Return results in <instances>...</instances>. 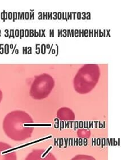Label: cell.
I'll list each match as a JSON object with an SVG mask.
<instances>
[{
    "instance_id": "obj_11",
    "label": "cell",
    "mask_w": 127,
    "mask_h": 160,
    "mask_svg": "<svg viewBox=\"0 0 127 160\" xmlns=\"http://www.w3.org/2000/svg\"><path fill=\"white\" fill-rule=\"evenodd\" d=\"M86 19H87V20H91V13L90 12L86 13Z\"/></svg>"
},
{
    "instance_id": "obj_33",
    "label": "cell",
    "mask_w": 127,
    "mask_h": 160,
    "mask_svg": "<svg viewBox=\"0 0 127 160\" xmlns=\"http://www.w3.org/2000/svg\"><path fill=\"white\" fill-rule=\"evenodd\" d=\"M93 35H94V30L93 29H91V37H93Z\"/></svg>"
},
{
    "instance_id": "obj_59",
    "label": "cell",
    "mask_w": 127,
    "mask_h": 160,
    "mask_svg": "<svg viewBox=\"0 0 127 160\" xmlns=\"http://www.w3.org/2000/svg\"><path fill=\"white\" fill-rule=\"evenodd\" d=\"M15 52H16V54H18V50H16V51H15Z\"/></svg>"
},
{
    "instance_id": "obj_39",
    "label": "cell",
    "mask_w": 127,
    "mask_h": 160,
    "mask_svg": "<svg viewBox=\"0 0 127 160\" xmlns=\"http://www.w3.org/2000/svg\"><path fill=\"white\" fill-rule=\"evenodd\" d=\"M46 48H47V49H50V48H51L50 44H47V45H46Z\"/></svg>"
},
{
    "instance_id": "obj_50",
    "label": "cell",
    "mask_w": 127,
    "mask_h": 160,
    "mask_svg": "<svg viewBox=\"0 0 127 160\" xmlns=\"http://www.w3.org/2000/svg\"><path fill=\"white\" fill-rule=\"evenodd\" d=\"M84 29H81V37H84Z\"/></svg>"
},
{
    "instance_id": "obj_42",
    "label": "cell",
    "mask_w": 127,
    "mask_h": 160,
    "mask_svg": "<svg viewBox=\"0 0 127 160\" xmlns=\"http://www.w3.org/2000/svg\"><path fill=\"white\" fill-rule=\"evenodd\" d=\"M52 37H54V29H52Z\"/></svg>"
},
{
    "instance_id": "obj_19",
    "label": "cell",
    "mask_w": 127,
    "mask_h": 160,
    "mask_svg": "<svg viewBox=\"0 0 127 160\" xmlns=\"http://www.w3.org/2000/svg\"><path fill=\"white\" fill-rule=\"evenodd\" d=\"M57 19H58V20H61L62 13H61V12H58V13H57Z\"/></svg>"
},
{
    "instance_id": "obj_29",
    "label": "cell",
    "mask_w": 127,
    "mask_h": 160,
    "mask_svg": "<svg viewBox=\"0 0 127 160\" xmlns=\"http://www.w3.org/2000/svg\"><path fill=\"white\" fill-rule=\"evenodd\" d=\"M25 18L26 19H29V13L28 12L25 13Z\"/></svg>"
},
{
    "instance_id": "obj_30",
    "label": "cell",
    "mask_w": 127,
    "mask_h": 160,
    "mask_svg": "<svg viewBox=\"0 0 127 160\" xmlns=\"http://www.w3.org/2000/svg\"><path fill=\"white\" fill-rule=\"evenodd\" d=\"M38 18L39 19V20H42L43 19V13L41 12V13H40V15H39V18Z\"/></svg>"
},
{
    "instance_id": "obj_52",
    "label": "cell",
    "mask_w": 127,
    "mask_h": 160,
    "mask_svg": "<svg viewBox=\"0 0 127 160\" xmlns=\"http://www.w3.org/2000/svg\"><path fill=\"white\" fill-rule=\"evenodd\" d=\"M49 37H52V29L49 30Z\"/></svg>"
},
{
    "instance_id": "obj_55",
    "label": "cell",
    "mask_w": 127,
    "mask_h": 160,
    "mask_svg": "<svg viewBox=\"0 0 127 160\" xmlns=\"http://www.w3.org/2000/svg\"><path fill=\"white\" fill-rule=\"evenodd\" d=\"M48 19H50V13H48Z\"/></svg>"
},
{
    "instance_id": "obj_1",
    "label": "cell",
    "mask_w": 127,
    "mask_h": 160,
    "mask_svg": "<svg viewBox=\"0 0 127 160\" xmlns=\"http://www.w3.org/2000/svg\"><path fill=\"white\" fill-rule=\"evenodd\" d=\"M33 120L28 113L21 110L11 111L3 121V130L7 137L15 141H23L31 137Z\"/></svg>"
},
{
    "instance_id": "obj_21",
    "label": "cell",
    "mask_w": 127,
    "mask_h": 160,
    "mask_svg": "<svg viewBox=\"0 0 127 160\" xmlns=\"http://www.w3.org/2000/svg\"><path fill=\"white\" fill-rule=\"evenodd\" d=\"M103 37V33L100 29H98V37Z\"/></svg>"
},
{
    "instance_id": "obj_10",
    "label": "cell",
    "mask_w": 127,
    "mask_h": 160,
    "mask_svg": "<svg viewBox=\"0 0 127 160\" xmlns=\"http://www.w3.org/2000/svg\"><path fill=\"white\" fill-rule=\"evenodd\" d=\"M79 29H75L74 30V37H78L79 36Z\"/></svg>"
},
{
    "instance_id": "obj_8",
    "label": "cell",
    "mask_w": 127,
    "mask_h": 160,
    "mask_svg": "<svg viewBox=\"0 0 127 160\" xmlns=\"http://www.w3.org/2000/svg\"><path fill=\"white\" fill-rule=\"evenodd\" d=\"M5 54H9V44H5Z\"/></svg>"
},
{
    "instance_id": "obj_47",
    "label": "cell",
    "mask_w": 127,
    "mask_h": 160,
    "mask_svg": "<svg viewBox=\"0 0 127 160\" xmlns=\"http://www.w3.org/2000/svg\"><path fill=\"white\" fill-rule=\"evenodd\" d=\"M94 30V35H93V37H96V29H93Z\"/></svg>"
},
{
    "instance_id": "obj_53",
    "label": "cell",
    "mask_w": 127,
    "mask_h": 160,
    "mask_svg": "<svg viewBox=\"0 0 127 160\" xmlns=\"http://www.w3.org/2000/svg\"><path fill=\"white\" fill-rule=\"evenodd\" d=\"M96 37H98V29L96 30Z\"/></svg>"
},
{
    "instance_id": "obj_36",
    "label": "cell",
    "mask_w": 127,
    "mask_h": 160,
    "mask_svg": "<svg viewBox=\"0 0 127 160\" xmlns=\"http://www.w3.org/2000/svg\"><path fill=\"white\" fill-rule=\"evenodd\" d=\"M62 19L65 20V15H64V12L62 13Z\"/></svg>"
},
{
    "instance_id": "obj_37",
    "label": "cell",
    "mask_w": 127,
    "mask_h": 160,
    "mask_svg": "<svg viewBox=\"0 0 127 160\" xmlns=\"http://www.w3.org/2000/svg\"><path fill=\"white\" fill-rule=\"evenodd\" d=\"M70 32H71L72 37H74V29H71V30H70Z\"/></svg>"
},
{
    "instance_id": "obj_22",
    "label": "cell",
    "mask_w": 127,
    "mask_h": 160,
    "mask_svg": "<svg viewBox=\"0 0 127 160\" xmlns=\"http://www.w3.org/2000/svg\"><path fill=\"white\" fill-rule=\"evenodd\" d=\"M53 15H55V17L53 18L52 19H53V20H57V13L54 12V13H53Z\"/></svg>"
},
{
    "instance_id": "obj_40",
    "label": "cell",
    "mask_w": 127,
    "mask_h": 160,
    "mask_svg": "<svg viewBox=\"0 0 127 160\" xmlns=\"http://www.w3.org/2000/svg\"><path fill=\"white\" fill-rule=\"evenodd\" d=\"M70 32V29H67V37H69V32Z\"/></svg>"
},
{
    "instance_id": "obj_15",
    "label": "cell",
    "mask_w": 127,
    "mask_h": 160,
    "mask_svg": "<svg viewBox=\"0 0 127 160\" xmlns=\"http://www.w3.org/2000/svg\"><path fill=\"white\" fill-rule=\"evenodd\" d=\"M20 38L21 39L22 37H24V30L21 29L20 31Z\"/></svg>"
},
{
    "instance_id": "obj_43",
    "label": "cell",
    "mask_w": 127,
    "mask_h": 160,
    "mask_svg": "<svg viewBox=\"0 0 127 160\" xmlns=\"http://www.w3.org/2000/svg\"><path fill=\"white\" fill-rule=\"evenodd\" d=\"M79 36L81 37V29H79Z\"/></svg>"
},
{
    "instance_id": "obj_60",
    "label": "cell",
    "mask_w": 127,
    "mask_h": 160,
    "mask_svg": "<svg viewBox=\"0 0 127 160\" xmlns=\"http://www.w3.org/2000/svg\"><path fill=\"white\" fill-rule=\"evenodd\" d=\"M32 18H33V19L34 18V13H32Z\"/></svg>"
},
{
    "instance_id": "obj_3",
    "label": "cell",
    "mask_w": 127,
    "mask_h": 160,
    "mask_svg": "<svg viewBox=\"0 0 127 160\" xmlns=\"http://www.w3.org/2000/svg\"><path fill=\"white\" fill-rule=\"evenodd\" d=\"M17 154L11 146L0 142V160H17Z\"/></svg>"
},
{
    "instance_id": "obj_28",
    "label": "cell",
    "mask_w": 127,
    "mask_h": 160,
    "mask_svg": "<svg viewBox=\"0 0 127 160\" xmlns=\"http://www.w3.org/2000/svg\"><path fill=\"white\" fill-rule=\"evenodd\" d=\"M2 99V91L0 90V102H1Z\"/></svg>"
},
{
    "instance_id": "obj_20",
    "label": "cell",
    "mask_w": 127,
    "mask_h": 160,
    "mask_svg": "<svg viewBox=\"0 0 127 160\" xmlns=\"http://www.w3.org/2000/svg\"><path fill=\"white\" fill-rule=\"evenodd\" d=\"M29 35H30V37H31L34 36V30H32V29L29 30Z\"/></svg>"
},
{
    "instance_id": "obj_54",
    "label": "cell",
    "mask_w": 127,
    "mask_h": 160,
    "mask_svg": "<svg viewBox=\"0 0 127 160\" xmlns=\"http://www.w3.org/2000/svg\"><path fill=\"white\" fill-rule=\"evenodd\" d=\"M45 18L46 20H48V12L45 13Z\"/></svg>"
},
{
    "instance_id": "obj_12",
    "label": "cell",
    "mask_w": 127,
    "mask_h": 160,
    "mask_svg": "<svg viewBox=\"0 0 127 160\" xmlns=\"http://www.w3.org/2000/svg\"><path fill=\"white\" fill-rule=\"evenodd\" d=\"M81 19L82 20H86V13L85 12L81 13Z\"/></svg>"
},
{
    "instance_id": "obj_57",
    "label": "cell",
    "mask_w": 127,
    "mask_h": 160,
    "mask_svg": "<svg viewBox=\"0 0 127 160\" xmlns=\"http://www.w3.org/2000/svg\"><path fill=\"white\" fill-rule=\"evenodd\" d=\"M58 37H60V29H58Z\"/></svg>"
},
{
    "instance_id": "obj_27",
    "label": "cell",
    "mask_w": 127,
    "mask_h": 160,
    "mask_svg": "<svg viewBox=\"0 0 127 160\" xmlns=\"http://www.w3.org/2000/svg\"><path fill=\"white\" fill-rule=\"evenodd\" d=\"M34 37H39V32H37L36 30H34Z\"/></svg>"
},
{
    "instance_id": "obj_2",
    "label": "cell",
    "mask_w": 127,
    "mask_h": 160,
    "mask_svg": "<svg viewBox=\"0 0 127 160\" xmlns=\"http://www.w3.org/2000/svg\"><path fill=\"white\" fill-rule=\"evenodd\" d=\"M25 160H57L50 150L34 149L26 157Z\"/></svg>"
},
{
    "instance_id": "obj_51",
    "label": "cell",
    "mask_w": 127,
    "mask_h": 160,
    "mask_svg": "<svg viewBox=\"0 0 127 160\" xmlns=\"http://www.w3.org/2000/svg\"><path fill=\"white\" fill-rule=\"evenodd\" d=\"M41 29H40L39 32V37H41Z\"/></svg>"
},
{
    "instance_id": "obj_34",
    "label": "cell",
    "mask_w": 127,
    "mask_h": 160,
    "mask_svg": "<svg viewBox=\"0 0 127 160\" xmlns=\"http://www.w3.org/2000/svg\"><path fill=\"white\" fill-rule=\"evenodd\" d=\"M64 15H65V20L66 21H68V19H67V12H65L64 13Z\"/></svg>"
},
{
    "instance_id": "obj_26",
    "label": "cell",
    "mask_w": 127,
    "mask_h": 160,
    "mask_svg": "<svg viewBox=\"0 0 127 160\" xmlns=\"http://www.w3.org/2000/svg\"><path fill=\"white\" fill-rule=\"evenodd\" d=\"M7 17H8L9 19H10V20L12 18V13H11V12L9 13L8 15H7Z\"/></svg>"
},
{
    "instance_id": "obj_24",
    "label": "cell",
    "mask_w": 127,
    "mask_h": 160,
    "mask_svg": "<svg viewBox=\"0 0 127 160\" xmlns=\"http://www.w3.org/2000/svg\"><path fill=\"white\" fill-rule=\"evenodd\" d=\"M41 31H42V34H41V37H46V35H45V29H42V30H41Z\"/></svg>"
},
{
    "instance_id": "obj_31",
    "label": "cell",
    "mask_w": 127,
    "mask_h": 160,
    "mask_svg": "<svg viewBox=\"0 0 127 160\" xmlns=\"http://www.w3.org/2000/svg\"><path fill=\"white\" fill-rule=\"evenodd\" d=\"M69 19H70V20H72L73 19L72 12L69 13Z\"/></svg>"
},
{
    "instance_id": "obj_7",
    "label": "cell",
    "mask_w": 127,
    "mask_h": 160,
    "mask_svg": "<svg viewBox=\"0 0 127 160\" xmlns=\"http://www.w3.org/2000/svg\"><path fill=\"white\" fill-rule=\"evenodd\" d=\"M47 51V48H46V45L45 44H41V52L43 54H46Z\"/></svg>"
},
{
    "instance_id": "obj_9",
    "label": "cell",
    "mask_w": 127,
    "mask_h": 160,
    "mask_svg": "<svg viewBox=\"0 0 127 160\" xmlns=\"http://www.w3.org/2000/svg\"><path fill=\"white\" fill-rule=\"evenodd\" d=\"M88 35H89V30L88 29H85L84 31V37H89Z\"/></svg>"
},
{
    "instance_id": "obj_46",
    "label": "cell",
    "mask_w": 127,
    "mask_h": 160,
    "mask_svg": "<svg viewBox=\"0 0 127 160\" xmlns=\"http://www.w3.org/2000/svg\"><path fill=\"white\" fill-rule=\"evenodd\" d=\"M52 15H53V13L51 12V13H50V19H51V20H52V18H53Z\"/></svg>"
},
{
    "instance_id": "obj_32",
    "label": "cell",
    "mask_w": 127,
    "mask_h": 160,
    "mask_svg": "<svg viewBox=\"0 0 127 160\" xmlns=\"http://www.w3.org/2000/svg\"><path fill=\"white\" fill-rule=\"evenodd\" d=\"M72 14H73V19H76V12H72Z\"/></svg>"
},
{
    "instance_id": "obj_23",
    "label": "cell",
    "mask_w": 127,
    "mask_h": 160,
    "mask_svg": "<svg viewBox=\"0 0 127 160\" xmlns=\"http://www.w3.org/2000/svg\"><path fill=\"white\" fill-rule=\"evenodd\" d=\"M56 48H57V49H56V56H57L58 54V44H56Z\"/></svg>"
},
{
    "instance_id": "obj_58",
    "label": "cell",
    "mask_w": 127,
    "mask_h": 160,
    "mask_svg": "<svg viewBox=\"0 0 127 160\" xmlns=\"http://www.w3.org/2000/svg\"><path fill=\"white\" fill-rule=\"evenodd\" d=\"M10 48H13V44H11V45H10Z\"/></svg>"
},
{
    "instance_id": "obj_49",
    "label": "cell",
    "mask_w": 127,
    "mask_h": 160,
    "mask_svg": "<svg viewBox=\"0 0 127 160\" xmlns=\"http://www.w3.org/2000/svg\"><path fill=\"white\" fill-rule=\"evenodd\" d=\"M89 30V37H91V29H88Z\"/></svg>"
},
{
    "instance_id": "obj_5",
    "label": "cell",
    "mask_w": 127,
    "mask_h": 160,
    "mask_svg": "<svg viewBox=\"0 0 127 160\" xmlns=\"http://www.w3.org/2000/svg\"><path fill=\"white\" fill-rule=\"evenodd\" d=\"M77 136L81 138L88 139L91 136V131L88 129H79L77 132Z\"/></svg>"
},
{
    "instance_id": "obj_45",
    "label": "cell",
    "mask_w": 127,
    "mask_h": 160,
    "mask_svg": "<svg viewBox=\"0 0 127 160\" xmlns=\"http://www.w3.org/2000/svg\"><path fill=\"white\" fill-rule=\"evenodd\" d=\"M53 44H52V46H51V48H50V50H49V54H50V53H51V50H52V48H53Z\"/></svg>"
},
{
    "instance_id": "obj_25",
    "label": "cell",
    "mask_w": 127,
    "mask_h": 160,
    "mask_svg": "<svg viewBox=\"0 0 127 160\" xmlns=\"http://www.w3.org/2000/svg\"><path fill=\"white\" fill-rule=\"evenodd\" d=\"M15 35H16V37H18V35H19V30L18 29H16L15 31Z\"/></svg>"
},
{
    "instance_id": "obj_6",
    "label": "cell",
    "mask_w": 127,
    "mask_h": 160,
    "mask_svg": "<svg viewBox=\"0 0 127 160\" xmlns=\"http://www.w3.org/2000/svg\"><path fill=\"white\" fill-rule=\"evenodd\" d=\"M70 160H96L94 157L87 154H77Z\"/></svg>"
},
{
    "instance_id": "obj_35",
    "label": "cell",
    "mask_w": 127,
    "mask_h": 160,
    "mask_svg": "<svg viewBox=\"0 0 127 160\" xmlns=\"http://www.w3.org/2000/svg\"><path fill=\"white\" fill-rule=\"evenodd\" d=\"M51 52H52V54H56V50H55V49H52V50H51Z\"/></svg>"
},
{
    "instance_id": "obj_4",
    "label": "cell",
    "mask_w": 127,
    "mask_h": 160,
    "mask_svg": "<svg viewBox=\"0 0 127 160\" xmlns=\"http://www.w3.org/2000/svg\"><path fill=\"white\" fill-rule=\"evenodd\" d=\"M57 115L58 118L61 120L65 121H73L75 116V113L71 109L67 107H62L59 109L57 113Z\"/></svg>"
},
{
    "instance_id": "obj_13",
    "label": "cell",
    "mask_w": 127,
    "mask_h": 160,
    "mask_svg": "<svg viewBox=\"0 0 127 160\" xmlns=\"http://www.w3.org/2000/svg\"><path fill=\"white\" fill-rule=\"evenodd\" d=\"M105 31H107V34L105 35L106 37H111V35H110V32H111V29H105Z\"/></svg>"
},
{
    "instance_id": "obj_38",
    "label": "cell",
    "mask_w": 127,
    "mask_h": 160,
    "mask_svg": "<svg viewBox=\"0 0 127 160\" xmlns=\"http://www.w3.org/2000/svg\"><path fill=\"white\" fill-rule=\"evenodd\" d=\"M24 13H21V17H20V18L21 19H24Z\"/></svg>"
},
{
    "instance_id": "obj_41",
    "label": "cell",
    "mask_w": 127,
    "mask_h": 160,
    "mask_svg": "<svg viewBox=\"0 0 127 160\" xmlns=\"http://www.w3.org/2000/svg\"><path fill=\"white\" fill-rule=\"evenodd\" d=\"M60 37H62V29L60 30Z\"/></svg>"
},
{
    "instance_id": "obj_48",
    "label": "cell",
    "mask_w": 127,
    "mask_h": 160,
    "mask_svg": "<svg viewBox=\"0 0 127 160\" xmlns=\"http://www.w3.org/2000/svg\"><path fill=\"white\" fill-rule=\"evenodd\" d=\"M45 13H43V19H45Z\"/></svg>"
},
{
    "instance_id": "obj_56",
    "label": "cell",
    "mask_w": 127,
    "mask_h": 160,
    "mask_svg": "<svg viewBox=\"0 0 127 160\" xmlns=\"http://www.w3.org/2000/svg\"><path fill=\"white\" fill-rule=\"evenodd\" d=\"M67 19H68V20H69V12L67 13Z\"/></svg>"
},
{
    "instance_id": "obj_18",
    "label": "cell",
    "mask_w": 127,
    "mask_h": 160,
    "mask_svg": "<svg viewBox=\"0 0 127 160\" xmlns=\"http://www.w3.org/2000/svg\"><path fill=\"white\" fill-rule=\"evenodd\" d=\"M24 35L26 37H28L29 35V31L28 29H26L24 31Z\"/></svg>"
},
{
    "instance_id": "obj_44",
    "label": "cell",
    "mask_w": 127,
    "mask_h": 160,
    "mask_svg": "<svg viewBox=\"0 0 127 160\" xmlns=\"http://www.w3.org/2000/svg\"><path fill=\"white\" fill-rule=\"evenodd\" d=\"M103 33V37H105V35H106V31L105 29H104V31L102 32Z\"/></svg>"
},
{
    "instance_id": "obj_16",
    "label": "cell",
    "mask_w": 127,
    "mask_h": 160,
    "mask_svg": "<svg viewBox=\"0 0 127 160\" xmlns=\"http://www.w3.org/2000/svg\"><path fill=\"white\" fill-rule=\"evenodd\" d=\"M77 14V18L78 20H81V12H78L76 13Z\"/></svg>"
},
{
    "instance_id": "obj_14",
    "label": "cell",
    "mask_w": 127,
    "mask_h": 160,
    "mask_svg": "<svg viewBox=\"0 0 127 160\" xmlns=\"http://www.w3.org/2000/svg\"><path fill=\"white\" fill-rule=\"evenodd\" d=\"M62 37H67V30L66 29H62Z\"/></svg>"
},
{
    "instance_id": "obj_17",
    "label": "cell",
    "mask_w": 127,
    "mask_h": 160,
    "mask_svg": "<svg viewBox=\"0 0 127 160\" xmlns=\"http://www.w3.org/2000/svg\"><path fill=\"white\" fill-rule=\"evenodd\" d=\"M11 35H12V37L13 38H15V35H14V30L13 29H11V31H10V37H9V38H11Z\"/></svg>"
}]
</instances>
